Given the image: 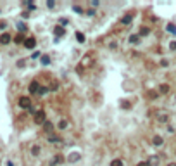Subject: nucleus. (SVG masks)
<instances>
[{
    "label": "nucleus",
    "instance_id": "c756f323",
    "mask_svg": "<svg viewBox=\"0 0 176 166\" xmlns=\"http://www.w3.org/2000/svg\"><path fill=\"white\" fill-rule=\"evenodd\" d=\"M73 9H74V12H81V14H83V9H81V7H79V5H74V7H73Z\"/></svg>",
    "mask_w": 176,
    "mask_h": 166
},
{
    "label": "nucleus",
    "instance_id": "e433bc0d",
    "mask_svg": "<svg viewBox=\"0 0 176 166\" xmlns=\"http://www.w3.org/2000/svg\"><path fill=\"white\" fill-rule=\"evenodd\" d=\"M168 166H176V163H169V165H168Z\"/></svg>",
    "mask_w": 176,
    "mask_h": 166
},
{
    "label": "nucleus",
    "instance_id": "20e7f679",
    "mask_svg": "<svg viewBox=\"0 0 176 166\" xmlns=\"http://www.w3.org/2000/svg\"><path fill=\"white\" fill-rule=\"evenodd\" d=\"M40 88H41V87H40L38 81H31V83H29V93H38Z\"/></svg>",
    "mask_w": 176,
    "mask_h": 166
},
{
    "label": "nucleus",
    "instance_id": "bb28decb",
    "mask_svg": "<svg viewBox=\"0 0 176 166\" xmlns=\"http://www.w3.org/2000/svg\"><path fill=\"white\" fill-rule=\"evenodd\" d=\"M41 62H43V64H48V62H50V57H48V55H43V57H41Z\"/></svg>",
    "mask_w": 176,
    "mask_h": 166
},
{
    "label": "nucleus",
    "instance_id": "7ed1b4c3",
    "mask_svg": "<svg viewBox=\"0 0 176 166\" xmlns=\"http://www.w3.org/2000/svg\"><path fill=\"white\" fill-rule=\"evenodd\" d=\"M147 163H149V166H159L161 158H159L157 154H154V156H150V158H149V161H147Z\"/></svg>",
    "mask_w": 176,
    "mask_h": 166
},
{
    "label": "nucleus",
    "instance_id": "c9c22d12",
    "mask_svg": "<svg viewBox=\"0 0 176 166\" xmlns=\"http://www.w3.org/2000/svg\"><path fill=\"white\" fill-rule=\"evenodd\" d=\"M7 166H14V163H12V161H9V163H7Z\"/></svg>",
    "mask_w": 176,
    "mask_h": 166
},
{
    "label": "nucleus",
    "instance_id": "6e6552de",
    "mask_svg": "<svg viewBox=\"0 0 176 166\" xmlns=\"http://www.w3.org/2000/svg\"><path fill=\"white\" fill-rule=\"evenodd\" d=\"M64 33H66V30H64V28H62L60 24L54 28V35H55V37H64Z\"/></svg>",
    "mask_w": 176,
    "mask_h": 166
},
{
    "label": "nucleus",
    "instance_id": "b1692460",
    "mask_svg": "<svg viewBox=\"0 0 176 166\" xmlns=\"http://www.w3.org/2000/svg\"><path fill=\"white\" fill-rule=\"evenodd\" d=\"M78 159H79L78 152H74V154H71V156H69V161H78Z\"/></svg>",
    "mask_w": 176,
    "mask_h": 166
},
{
    "label": "nucleus",
    "instance_id": "dca6fc26",
    "mask_svg": "<svg viewBox=\"0 0 176 166\" xmlns=\"http://www.w3.org/2000/svg\"><path fill=\"white\" fill-rule=\"evenodd\" d=\"M24 42H26V40H24V37H22V33H19L18 37L14 38V43H18V45H19V43H24Z\"/></svg>",
    "mask_w": 176,
    "mask_h": 166
},
{
    "label": "nucleus",
    "instance_id": "ddd939ff",
    "mask_svg": "<svg viewBox=\"0 0 176 166\" xmlns=\"http://www.w3.org/2000/svg\"><path fill=\"white\" fill-rule=\"evenodd\" d=\"M130 43L138 45V43H140V35H131V37H130Z\"/></svg>",
    "mask_w": 176,
    "mask_h": 166
},
{
    "label": "nucleus",
    "instance_id": "5701e85b",
    "mask_svg": "<svg viewBox=\"0 0 176 166\" xmlns=\"http://www.w3.org/2000/svg\"><path fill=\"white\" fill-rule=\"evenodd\" d=\"M121 23H123V24H130V23H131V16H124V18L121 19Z\"/></svg>",
    "mask_w": 176,
    "mask_h": 166
},
{
    "label": "nucleus",
    "instance_id": "412c9836",
    "mask_svg": "<svg viewBox=\"0 0 176 166\" xmlns=\"http://www.w3.org/2000/svg\"><path fill=\"white\" fill-rule=\"evenodd\" d=\"M121 107H123V109H130V107H131V104H130L128 100H121Z\"/></svg>",
    "mask_w": 176,
    "mask_h": 166
},
{
    "label": "nucleus",
    "instance_id": "aec40b11",
    "mask_svg": "<svg viewBox=\"0 0 176 166\" xmlns=\"http://www.w3.org/2000/svg\"><path fill=\"white\" fill-rule=\"evenodd\" d=\"M149 35V28L147 26H142V30H140V37H147Z\"/></svg>",
    "mask_w": 176,
    "mask_h": 166
},
{
    "label": "nucleus",
    "instance_id": "c85d7f7f",
    "mask_svg": "<svg viewBox=\"0 0 176 166\" xmlns=\"http://www.w3.org/2000/svg\"><path fill=\"white\" fill-rule=\"evenodd\" d=\"M18 30H19L21 33H22V31H24V30H26V26H24V24H22V23H19V24H18Z\"/></svg>",
    "mask_w": 176,
    "mask_h": 166
},
{
    "label": "nucleus",
    "instance_id": "f03ea898",
    "mask_svg": "<svg viewBox=\"0 0 176 166\" xmlns=\"http://www.w3.org/2000/svg\"><path fill=\"white\" fill-rule=\"evenodd\" d=\"M18 104H19V107H22V109H31V99L29 97H19Z\"/></svg>",
    "mask_w": 176,
    "mask_h": 166
},
{
    "label": "nucleus",
    "instance_id": "0eeeda50",
    "mask_svg": "<svg viewBox=\"0 0 176 166\" xmlns=\"http://www.w3.org/2000/svg\"><path fill=\"white\" fill-rule=\"evenodd\" d=\"M11 40H12V37H11L9 33H4V35L0 37V43H2V45H7V43H11Z\"/></svg>",
    "mask_w": 176,
    "mask_h": 166
},
{
    "label": "nucleus",
    "instance_id": "f704fd0d",
    "mask_svg": "<svg viewBox=\"0 0 176 166\" xmlns=\"http://www.w3.org/2000/svg\"><path fill=\"white\" fill-rule=\"evenodd\" d=\"M137 166H149V163H147V161H142V163H138Z\"/></svg>",
    "mask_w": 176,
    "mask_h": 166
},
{
    "label": "nucleus",
    "instance_id": "f8f14e48",
    "mask_svg": "<svg viewBox=\"0 0 176 166\" xmlns=\"http://www.w3.org/2000/svg\"><path fill=\"white\" fill-rule=\"evenodd\" d=\"M43 128H45V131H47V133H52V130H54V125H52L50 121H45Z\"/></svg>",
    "mask_w": 176,
    "mask_h": 166
},
{
    "label": "nucleus",
    "instance_id": "4c0bfd02",
    "mask_svg": "<svg viewBox=\"0 0 176 166\" xmlns=\"http://www.w3.org/2000/svg\"><path fill=\"white\" fill-rule=\"evenodd\" d=\"M175 99H176V97H175Z\"/></svg>",
    "mask_w": 176,
    "mask_h": 166
},
{
    "label": "nucleus",
    "instance_id": "6ab92c4d",
    "mask_svg": "<svg viewBox=\"0 0 176 166\" xmlns=\"http://www.w3.org/2000/svg\"><path fill=\"white\" fill-rule=\"evenodd\" d=\"M159 92H161V93H168V92H169V85H161V87H159Z\"/></svg>",
    "mask_w": 176,
    "mask_h": 166
},
{
    "label": "nucleus",
    "instance_id": "1a4fd4ad",
    "mask_svg": "<svg viewBox=\"0 0 176 166\" xmlns=\"http://www.w3.org/2000/svg\"><path fill=\"white\" fill-rule=\"evenodd\" d=\"M152 144H154L156 147H161V146L164 144V140H162V137H159V135H156V137L152 138Z\"/></svg>",
    "mask_w": 176,
    "mask_h": 166
},
{
    "label": "nucleus",
    "instance_id": "4468645a",
    "mask_svg": "<svg viewBox=\"0 0 176 166\" xmlns=\"http://www.w3.org/2000/svg\"><path fill=\"white\" fill-rule=\"evenodd\" d=\"M67 126H69V123H67L66 119H60V121H59V125H57V128H59V130H66Z\"/></svg>",
    "mask_w": 176,
    "mask_h": 166
},
{
    "label": "nucleus",
    "instance_id": "39448f33",
    "mask_svg": "<svg viewBox=\"0 0 176 166\" xmlns=\"http://www.w3.org/2000/svg\"><path fill=\"white\" fill-rule=\"evenodd\" d=\"M24 47H26V49H35V47H36V40H35L33 37H31V38H26Z\"/></svg>",
    "mask_w": 176,
    "mask_h": 166
},
{
    "label": "nucleus",
    "instance_id": "a211bd4d",
    "mask_svg": "<svg viewBox=\"0 0 176 166\" xmlns=\"http://www.w3.org/2000/svg\"><path fill=\"white\" fill-rule=\"evenodd\" d=\"M76 40H78L79 43H85V35L81 31H76Z\"/></svg>",
    "mask_w": 176,
    "mask_h": 166
},
{
    "label": "nucleus",
    "instance_id": "9d476101",
    "mask_svg": "<svg viewBox=\"0 0 176 166\" xmlns=\"http://www.w3.org/2000/svg\"><path fill=\"white\" fill-rule=\"evenodd\" d=\"M48 142H52V144H59V142H60V137H59V135H54V133H50V135H48Z\"/></svg>",
    "mask_w": 176,
    "mask_h": 166
},
{
    "label": "nucleus",
    "instance_id": "473e14b6",
    "mask_svg": "<svg viewBox=\"0 0 176 166\" xmlns=\"http://www.w3.org/2000/svg\"><path fill=\"white\" fill-rule=\"evenodd\" d=\"M86 16H95V11H93V9H90V11H86Z\"/></svg>",
    "mask_w": 176,
    "mask_h": 166
},
{
    "label": "nucleus",
    "instance_id": "f257e3e1",
    "mask_svg": "<svg viewBox=\"0 0 176 166\" xmlns=\"http://www.w3.org/2000/svg\"><path fill=\"white\" fill-rule=\"evenodd\" d=\"M45 121H47L45 111H36V112H35V123H36V125H45Z\"/></svg>",
    "mask_w": 176,
    "mask_h": 166
},
{
    "label": "nucleus",
    "instance_id": "72a5a7b5",
    "mask_svg": "<svg viewBox=\"0 0 176 166\" xmlns=\"http://www.w3.org/2000/svg\"><path fill=\"white\" fill-rule=\"evenodd\" d=\"M40 55H41V54H40V52H35V54H33V55H31V57H33V59H38V57H40Z\"/></svg>",
    "mask_w": 176,
    "mask_h": 166
},
{
    "label": "nucleus",
    "instance_id": "cd10ccee",
    "mask_svg": "<svg viewBox=\"0 0 176 166\" xmlns=\"http://www.w3.org/2000/svg\"><path fill=\"white\" fill-rule=\"evenodd\" d=\"M47 92H48V88H47V87H41V88H40V95H45V93H47Z\"/></svg>",
    "mask_w": 176,
    "mask_h": 166
},
{
    "label": "nucleus",
    "instance_id": "4be33fe9",
    "mask_svg": "<svg viewBox=\"0 0 176 166\" xmlns=\"http://www.w3.org/2000/svg\"><path fill=\"white\" fill-rule=\"evenodd\" d=\"M111 166H123V161L121 159H112L111 161Z\"/></svg>",
    "mask_w": 176,
    "mask_h": 166
},
{
    "label": "nucleus",
    "instance_id": "393cba45",
    "mask_svg": "<svg viewBox=\"0 0 176 166\" xmlns=\"http://www.w3.org/2000/svg\"><path fill=\"white\" fill-rule=\"evenodd\" d=\"M168 31H169V33H176L175 24H171V23H169V24H168Z\"/></svg>",
    "mask_w": 176,
    "mask_h": 166
},
{
    "label": "nucleus",
    "instance_id": "f3484780",
    "mask_svg": "<svg viewBox=\"0 0 176 166\" xmlns=\"http://www.w3.org/2000/svg\"><path fill=\"white\" fill-rule=\"evenodd\" d=\"M40 152H41V147H40V146H33V147H31V154H33V156H38Z\"/></svg>",
    "mask_w": 176,
    "mask_h": 166
},
{
    "label": "nucleus",
    "instance_id": "423d86ee",
    "mask_svg": "<svg viewBox=\"0 0 176 166\" xmlns=\"http://www.w3.org/2000/svg\"><path fill=\"white\" fill-rule=\"evenodd\" d=\"M157 119H159L161 123H168V121H169V116H168L166 112H161V111H159V112H157Z\"/></svg>",
    "mask_w": 176,
    "mask_h": 166
},
{
    "label": "nucleus",
    "instance_id": "9b49d317",
    "mask_svg": "<svg viewBox=\"0 0 176 166\" xmlns=\"http://www.w3.org/2000/svg\"><path fill=\"white\" fill-rule=\"evenodd\" d=\"M147 97H149L150 100H156V99H159V92H156V90H149Z\"/></svg>",
    "mask_w": 176,
    "mask_h": 166
},
{
    "label": "nucleus",
    "instance_id": "2f4dec72",
    "mask_svg": "<svg viewBox=\"0 0 176 166\" xmlns=\"http://www.w3.org/2000/svg\"><path fill=\"white\" fill-rule=\"evenodd\" d=\"M169 49H171V50H176V42H171V43H169Z\"/></svg>",
    "mask_w": 176,
    "mask_h": 166
},
{
    "label": "nucleus",
    "instance_id": "7c9ffc66",
    "mask_svg": "<svg viewBox=\"0 0 176 166\" xmlns=\"http://www.w3.org/2000/svg\"><path fill=\"white\" fill-rule=\"evenodd\" d=\"M57 88H59V85H57V83H55V81H54V83L50 85V90H57Z\"/></svg>",
    "mask_w": 176,
    "mask_h": 166
},
{
    "label": "nucleus",
    "instance_id": "2eb2a0df",
    "mask_svg": "<svg viewBox=\"0 0 176 166\" xmlns=\"http://www.w3.org/2000/svg\"><path fill=\"white\" fill-rule=\"evenodd\" d=\"M62 161H64V158H62V156H60V154H57V156H55V158H54V159H52V165H60V163H62Z\"/></svg>",
    "mask_w": 176,
    "mask_h": 166
},
{
    "label": "nucleus",
    "instance_id": "a878e982",
    "mask_svg": "<svg viewBox=\"0 0 176 166\" xmlns=\"http://www.w3.org/2000/svg\"><path fill=\"white\" fill-rule=\"evenodd\" d=\"M47 7H48V9H54V7H55V2H54V0H48V2H47Z\"/></svg>",
    "mask_w": 176,
    "mask_h": 166
}]
</instances>
